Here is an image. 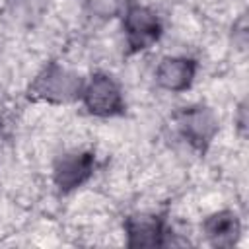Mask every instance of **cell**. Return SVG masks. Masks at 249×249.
I'll use <instances>...</instances> for the list:
<instances>
[{"mask_svg": "<svg viewBox=\"0 0 249 249\" xmlns=\"http://www.w3.org/2000/svg\"><path fill=\"white\" fill-rule=\"evenodd\" d=\"M84 88V78L70 68L62 66L56 60H49L35 74L31 84L25 89L29 101L51 103V105H66L80 99Z\"/></svg>", "mask_w": 249, "mask_h": 249, "instance_id": "obj_1", "label": "cell"}, {"mask_svg": "<svg viewBox=\"0 0 249 249\" xmlns=\"http://www.w3.org/2000/svg\"><path fill=\"white\" fill-rule=\"evenodd\" d=\"M84 109L99 119L121 117L126 111L124 95L117 78L109 72L97 70L91 72L88 80H84L82 95H80Z\"/></svg>", "mask_w": 249, "mask_h": 249, "instance_id": "obj_2", "label": "cell"}, {"mask_svg": "<svg viewBox=\"0 0 249 249\" xmlns=\"http://www.w3.org/2000/svg\"><path fill=\"white\" fill-rule=\"evenodd\" d=\"M123 31L128 54L152 49L163 35V23L156 10L140 2H126L123 12Z\"/></svg>", "mask_w": 249, "mask_h": 249, "instance_id": "obj_3", "label": "cell"}, {"mask_svg": "<svg viewBox=\"0 0 249 249\" xmlns=\"http://www.w3.org/2000/svg\"><path fill=\"white\" fill-rule=\"evenodd\" d=\"M175 128L181 138L200 156H204L220 130V123L216 113L204 103L185 105L173 115Z\"/></svg>", "mask_w": 249, "mask_h": 249, "instance_id": "obj_4", "label": "cell"}, {"mask_svg": "<svg viewBox=\"0 0 249 249\" xmlns=\"http://www.w3.org/2000/svg\"><path fill=\"white\" fill-rule=\"evenodd\" d=\"M123 230L128 247H165L171 245L173 230L167 212H136L124 218Z\"/></svg>", "mask_w": 249, "mask_h": 249, "instance_id": "obj_5", "label": "cell"}, {"mask_svg": "<svg viewBox=\"0 0 249 249\" xmlns=\"http://www.w3.org/2000/svg\"><path fill=\"white\" fill-rule=\"evenodd\" d=\"M95 154L91 150H70L53 163V183L58 193L68 195L86 185L95 173Z\"/></svg>", "mask_w": 249, "mask_h": 249, "instance_id": "obj_6", "label": "cell"}, {"mask_svg": "<svg viewBox=\"0 0 249 249\" xmlns=\"http://www.w3.org/2000/svg\"><path fill=\"white\" fill-rule=\"evenodd\" d=\"M198 72V62L193 56H183V54H175V56H163L160 60V64L156 66V84L171 93H181L187 91Z\"/></svg>", "mask_w": 249, "mask_h": 249, "instance_id": "obj_7", "label": "cell"}, {"mask_svg": "<svg viewBox=\"0 0 249 249\" xmlns=\"http://www.w3.org/2000/svg\"><path fill=\"white\" fill-rule=\"evenodd\" d=\"M202 233L212 247L230 249L241 237V220L233 210H218L202 220Z\"/></svg>", "mask_w": 249, "mask_h": 249, "instance_id": "obj_8", "label": "cell"}, {"mask_svg": "<svg viewBox=\"0 0 249 249\" xmlns=\"http://www.w3.org/2000/svg\"><path fill=\"white\" fill-rule=\"evenodd\" d=\"M235 126H237V130H239V134L241 136H245V132H247V103L245 101H241L239 103V107H237V113H235Z\"/></svg>", "mask_w": 249, "mask_h": 249, "instance_id": "obj_9", "label": "cell"}]
</instances>
